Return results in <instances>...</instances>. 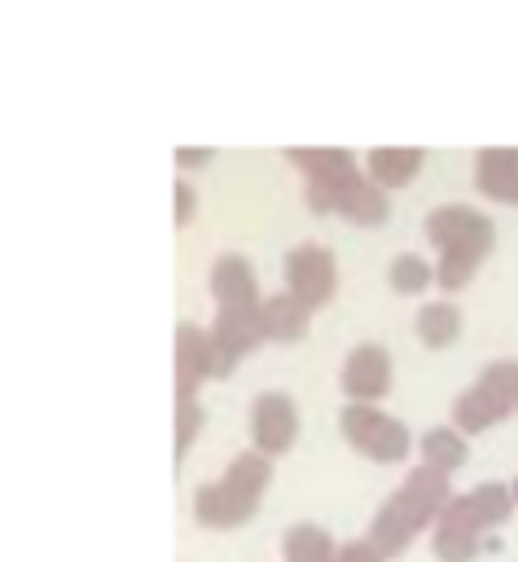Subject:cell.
<instances>
[{
	"instance_id": "6da1fadb",
	"label": "cell",
	"mask_w": 518,
	"mask_h": 562,
	"mask_svg": "<svg viewBox=\"0 0 518 562\" xmlns=\"http://www.w3.org/2000/svg\"><path fill=\"white\" fill-rule=\"evenodd\" d=\"M448 505H452V483H448V474L417 465V470L404 474V483L382 501V509L373 514L364 540L391 562V558H399V553L417 540V531L435 527Z\"/></svg>"
},
{
	"instance_id": "7a4b0ae2",
	"label": "cell",
	"mask_w": 518,
	"mask_h": 562,
	"mask_svg": "<svg viewBox=\"0 0 518 562\" xmlns=\"http://www.w3.org/2000/svg\"><path fill=\"white\" fill-rule=\"evenodd\" d=\"M518 501L509 492V483H478L461 496H452V505L439 514V522L430 527V544L439 562H474L483 549H492V531L505 527L514 518Z\"/></svg>"
},
{
	"instance_id": "3957f363",
	"label": "cell",
	"mask_w": 518,
	"mask_h": 562,
	"mask_svg": "<svg viewBox=\"0 0 518 562\" xmlns=\"http://www.w3.org/2000/svg\"><path fill=\"white\" fill-rule=\"evenodd\" d=\"M268 483H272V457H263L255 448L250 452H237L215 483H202L193 492V518H198V527H206V531H233V527L250 522L255 509H259V501H263V492H268Z\"/></svg>"
},
{
	"instance_id": "277c9868",
	"label": "cell",
	"mask_w": 518,
	"mask_h": 562,
	"mask_svg": "<svg viewBox=\"0 0 518 562\" xmlns=\"http://www.w3.org/2000/svg\"><path fill=\"white\" fill-rule=\"evenodd\" d=\"M509 413H518V360H496L457 395L452 426L461 435H483Z\"/></svg>"
},
{
	"instance_id": "5b68a950",
	"label": "cell",
	"mask_w": 518,
	"mask_h": 562,
	"mask_svg": "<svg viewBox=\"0 0 518 562\" xmlns=\"http://www.w3.org/2000/svg\"><path fill=\"white\" fill-rule=\"evenodd\" d=\"M338 430H342V439H347L356 452H364V457L378 461V465H395V461H404V457L413 452L408 426H404L399 417L373 408V404H347V408L338 413Z\"/></svg>"
},
{
	"instance_id": "8992f818",
	"label": "cell",
	"mask_w": 518,
	"mask_h": 562,
	"mask_svg": "<svg viewBox=\"0 0 518 562\" xmlns=\"http://www.w3.org/2000/svg\"><path fill=\"white\" fill-rule=\"evenodd\" d=\"M426 237L439 246V255H457V259L483 263L487 250H492V241H496V228L474 206H439L426 220Z\"/></svg>"
},
{
	"instance_id": "52a82bcc",
	"label": "cell",
	"mask_w": 518,
	"mask_h": 562,
	"mask_svg": "<svg viewBox=\"0 0 518 562\" xmlns=\"http://www.w3.org/2000/svg\"><path fill=\"white\" fill-rule=\"evenodd\" d=\"M211 342H215V378H228L259 342H268L259 307H215Z\"/></svg>"
},
{
	"instance_id": "ba28073f",
	"label": "cell",
	"mask_w": 518,
	"mask_h": 562,
	"mask_svg": "<svg viewBox=\"0 0 518 562\" xmlns=\"http://www.w3.org/2000/svg\"><path fill=\"white\" fill-rule=\"evenodd\" d=\"M285 281H290V294H299L312 312L325 307L338 290V263H334V250L329 246H294L285 255Z\"/></svg>"
},
{
	"instance_id": "9c48e42d",
	"label": "cell",
	"mask_w": 518,
	"mask_h": 562,
	"mask_svg": "<svg viewBox=\"0 0 518 562\" xmlns=\"http://www.w3.org/2000/svg\"><path fill=\"white\" fill-rule=\"evenodd\" d=\"M250 435H255V452L263 457H281L294 448L299 439V408L290 395L281 391H263L250 408Z\"/></svg>"
},
{
	"instance_id": "30bf717a",
	"label": "cell",
	"mask_w": 518,
	"mask_h": 562,
	"mask_svg": "<svg viewBox=\"0 0 518 562\" xmlns=\"http://www.w3.org/2000/svg\"><path fill=\"white\" fill-rule=\"evenodd\" d=\"M338 382H342V395H347L351 404H373V400H382V395L391 391V351L378 347V342L351 347L347 360H342Z\"/></svg>"
},
{
	"instance_id": "8fae6325",
	"label": "cell",
	"mask_w": 518,
	"mask_h": 562,
	"mask_svg": "<svg viewBox=\"0 0 518 562\" xmlns=\"http://www.w3.org/2000/svg\"><path fill=\"white\" fill-rule=\"evenodd\" d=\"M206 378H215V342H211V329L184 321L176 329V400H193V391Z\"/></svg>"
},
{
	"instance_id": "7c38bea8",
	"label": "cell",
	"mask_w": 518,
	"mask_h": 562,
	"mask_svg": "<svg viewBox=\"0 0 518 562\" xmlns=\"http://www.w3.org/2000/svg\"><path fill=\"white\" fill-rule=\"evenodd\" d=\"M211 299L215 307H259V281L255 268L241 255H224L211 263Z\"/></svg>"
},
{
	"instance_id": "4fadbf2b",
	"label": "cell",
	"mask_w": 518,
	"mask_h": 562,
	"mask_svg": "<svg viewBox=\"0 0 518 562\" xmlns=\"http://www.w3.org/2000/svg\"><path fill=\"white\" fill-rule=\"evenodd\" d=\"M259 316H263L268 342H299V338L307 334V325H312V307H307L299 294H290V290L268 294V299L259 303Z\"/></svg>"
},
{
	"instance_id": "5bb4252c",
	"label": "cell",
	"mask_w": 518,
	"mask_h": 562,
	"mask_svg": "<svg viewBox=\"0 0 518 562\" xmlns=\"http://www.w3.org/2000/svg\"><path fill=\"white\" fill-rule=\"evenodd\" d=\"M474 184L492 202L518 198V149H478L474 154Z\"/></svg>"
},
{
	"instance_id": "9a60e30c",
	"label": "cell",
	"mask_w": 518,
	"mask_h": 562,
	"mask_svg": "<svg viewBox=\"0 0 518 562\" xmlns=\"http://www.w3.org/2000/svg\"><path fill=\"white\" fill-rule=\"evenodd\" d=\"M285 158L303 171V184H334V180H347L356 176V158L347 149H334V145H312V149H285Z\"/></svg>"
},
{
	"instance_id": "2e32d148",
	"label": "cell",
	"mask_w": 518,
	"mask_h": 562,
	"mask_svg": "<svg viewBox=\"0 0 518 562\" xmlns=\"http://www.w3.org/2000/svg\"><path fill=\"white\" fill-rule=\"evenodd\" d=\"M369 180L382 184V189H404L417 171H421V149L413 145H382V149H369Z\"/></svg>"
},
{
	"instance_id": "e0dca14e",
	"label": "cell",
	"mask_w": 518,
	"mask_h": 562,
	"mask_svg": "<svg viewBox=\"0 0 518 562\" xmlns=\"http://www.w3.org/2000/svg\"><path fill=\"white\" fill-rule=\"evenodd\" d=\"M338 215H342V220H351V224H360V228H378V224H386V215H391L386 189H382V184H373L369 176H360V180L342 193Z\"/></svg>"
},
{
	"instance_id": "ac0fdd59",
	"label": "cell",
	"mask_w": 518,
	"mask_h": 562,
	"mask_svg": "<svg viewBox=\"0 0 518 562\" xmlns=\"http://www.w3.org/2000/svg\"><path fill=\"white\" fill-rule=\"evenodd\" d=\"M417 448H421V465H426V470H439V474L461 470L465 457H470V443H465V435H461L457 426H435V430H426Z\"/></svg>"
},
{
	"instance_id": "d6986e66",
	"label": "cell",
	"mask_w": 518,
	"mask_h": 562,
	"mask_svg": "<svg viewBox=\"0 0 518 562\" xmlns=\"http://www.w3.org/2000/svg\"><path fill=\"white\" fill-rule=\"evenodd\" d=\"M338 549L334 536L316 522H294L285 536H281V553L285 562H338Z\"/></svg>"
},
{
	"instance_id": "ffe728a7",
	"label": "cell",
	"mask_w": 518,
	"mask_h": 562,
	"mask_svg": "<svg viewBox=\"0 0 518 562\" xmlns=\"http://www.w3.org/2000/svg\"><path fill=\"white\" fill-rule=\"evenodd\" d=\"M417 338L426 342V347H448V342H457V334H461V312L452 307V303H426L421 312H417Z\"/></svg>"
},
{
	"instance_id": "44dd1931",
	"label": "cell",
	"mask_w": 518,
	"mask_h": 562,
	"mask_svg": "<svg viewBox=\"0 0 518 562\" xmlns=\"http://www.w3.org/2000/svg\"><path fill=\"white\" fill-rule=\"evenodd\" d=\"M386 277H391V290H395V294H421V290L435 281V268H430L421 255H399Z\"/></svg>"
},
{
	"instance_id": "7402d4cb",
	"label": "cell",
	"mask_w": 518,
	"mask_h": 562,
	"mask_svg": "<svg viewBox=\"0 0 518 562\" xmlns=\"http://www.w3.org/2000/svg\"><path fill=\"white\" fill-rule=\"evenodd\" d=\"M202 426H206V408L198 400H176V457H184L193 448Z\"/></svg>"
},
{
	"instance_id": "603a6c76",
	"label": "cell",
	"mask_w": 518,
	"mask_h": 562,
	"mask_svg": "<svg viewBox=\"0 0 518 562\" xmlns=\"http://www.w3.org/2000/svg\"><path fill=\"white\" fill-rule=\"evenodd\" d=\"M338 562H386L369 540H347L342 549H338Z\"/></svg>"
},
{
	"instance_id": "cb8c5ba5",
	"label": "cell",
	"mask_w": 518,
	"mask_h": 562,
	"mask_svg": "<svg viewBox=\"0 0 518 562\" xmlns=\"http://www.w3.org/2000/svg\"><path fill=\"white\" fill-rule=\"evenodd\" d=\"M193 211H198V198H193L189 180H176V224H189Z\"/></svg>"
},
{
	"instance_id": "d4e9b609",
	"label": "cell",
	"mask_w": 518,
	"mask_h": 562,
	"mask_svg": "<svg viewBox=\"0 0 518 562\" xmlns=\"http://www.w3.org/2000/svg\"><path fill=\"white\" fill-rule=\"evenodd\" d=\"M176 162L180 167H206L211 162V149H176Z\"/></svg>"
},
{
	"instance_id": "484cf974",
	"label": "cell",
	"mask_w": 518,
	"mask_h": 562,
	"mask_svg": "<svg viewBox=\"0 0 518 562\" xmlns=\"http://www.w3.org/2000/svg\"><path fill=\"white\" fill-rule=\"evenodd\" d=\"M509 492H514V501H518V474H514V483H509Z\"/></svg>"
},
{
	"instance_id": "4316f807",
	"label": "cell",
	"mask_w": 518,
	"mask_h": 562,
	"mask_svg": "<svg viewBox=\"0 0 518 562\" xmlns=\"http://www.w3.org/2000/svg\"><path fill=\"white\" fill-rule=\"evenodd\" d=\"M514 206H518V198H514Z\"/></svg>"
}]
</instances>
